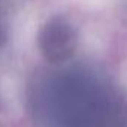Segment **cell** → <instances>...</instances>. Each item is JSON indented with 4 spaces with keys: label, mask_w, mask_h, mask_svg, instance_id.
I'll return each mask as SVG.
<instances>
[{
    "label": "cell",
    "mask_w": 127,
    "mask_h": 127,
    "mask_svg": "<svg viewBox=\"0 0 127 127\" xmlns=\"http://www.w3.org/2000/svg\"><path fill=\"white\" fill-rule=\"evenodd\" d=\"M126 5H127V0H126Z\"/></svg>",
    "instance_id": "cell-3"
},
{
    "label": "cell",
    "mask_w": 127,
    "mask_h": 127,
    "mask_svg": "<svg viewBox=\"0 0 127 127\" xmlns=\"http://www.w3.org/2000/svg\"><path fill=\"white\" fill-rule=\"evenodd\" d=\"M8 42V30L5 26V20H0V49H2Z\"/></svg>",
    "instance_id": "cell-2"
},
{
    "label": "cell",
    "mask_w": 127,
    "mask_h": 127,
    "mask_svg": "<svg viewBox=\"0 0 127 127\" xmlns=\"http://www.w3.org/2000/svg\"><path fill=\"white\" fill-rule=\"evenodd\" d=\"M37 45L46 61L51 64H63L76 51L78 30L66 18H51L40 27Z\"/></svg>",
    "instance_id": "cell-1"
}]
</instances>
